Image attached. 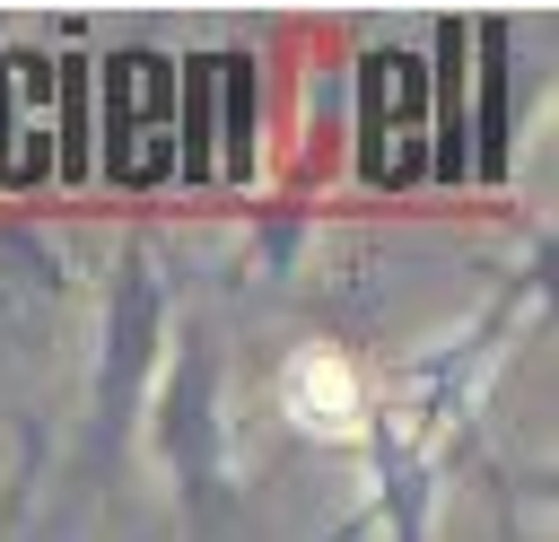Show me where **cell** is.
Segmentation results:
<instances>
[{
  "label": "cell",
  "mask_w": 559,
  "mask_h": 542,
  "mask_svg": "<svg viewBox=\"0 0 559 542\" xmlns=\"http://www.w3.org/2000/svg\"><path fill=\"white\" fill-rule=\"evenodd\" d=\"M175 61L166 52H114L105 61V131H96V175L105 184H157L175 175Z\"/></svg>",
  "instance_id": "277c9868"
},
{
  "label": "cell",
  "mask_w": 559,
  "mask_h": 542,
  "mask_svg": "<svg viewBox=\"0 0 559 542\" xmlns=\"http://www.w3.org/2000/svg\"><path fill=\"white\" fill-rule=\"evenodd\" d=\"M542 297H550V236H533L524 262H515L463 323H445L428 350L393 358V376L376 385V402H384L419 446H437L445 463H472V455H480V402H489L515 332L542 315Z\"/></svg>",
  "instance_id": "7a4b0ae2"
},
{
  "label": "cell",
  "mask_w": 559,
  "mask_h": 542,
  "mask_svg": "<svg viewBox=\"0 0 559 542\" xmlns=\"http://www.w3.org/2000/svg\"><path fill=\"white\" fill-rule=\"evenodd\" d=\"M52 297H61V254L35 227H0V358L35 350V323Z\"/></svg>",
  "instance_id": "9c48e42d"
},
{
  "label": "cell",
  "mask_w": 559,
  "mask_h": 542,
  "mask_svg": "<svg viewBox=\"0 0 559 542\" xmlns=\"http://www.w3.org/2000/svg\"><path fill=\"white\" fill-rule=\"evenodd\" d=\"M358 175L376 192L428 184V61L411 52L358 61Z\"/></svg>",
  "instance_id": "5b68a950"
},
{
  "label": "cell",
  "mask_w": 559,
  "mask_h": 542,
  "mask_svg": "<svg viewBox=\"0 0 559 542\" xmlns=\"http://www.w3.org/2000/svg\"><path fill=\"white\" fill-rule=\"evenodd\" d=\"M17 44L0 52V192H17Z\"/></svg>",
  "instance_id": "8fae6325"
},
{
  "label": "cell",
  "mask_w": 559,
  "mask_h": 542,
  "mask_svg": "<svg viewBox=\"0 0 559 542\" xmlns=\"http://www.w3.org/2000/svg\"><path fill=\"white\" fill-rule=\"evenodd\" d=\"M175 271L157 254L148 227H131L114 245L105 297H96V350H87V428H79V490L105 498L140 446L157 367H166V332H175Z\"/></svg>",
  "instance_id": "6da1fadb"
},
{
  "label": "cell",
  "mask_w": 559,
  "mask_h": 542,
  "mask_svg": "<svg viewBox=\"0 0 559 542\" xmlns=\"http://www.w3.org/2000/svg\"><path fill=\"white\" fill-rule=\"evenodd\" d=\"M472 26H437V61H428V175L463 184V149H472V70H463Z\"/></svg>",
  "instance_id": "30bf717a"
},
{
  "label": "cell",
  "mask_w": 559,
  "mask_h": 542,
  "mask_svg": "<svg viewBox=\"0 0 559 542\" xmlns=\"http://www.w3.org/2000/svg\"><path fill=\"white\" fill-rule=\"evenodd\" d=\"M358 463H367V507L358 516L384 525V542H437V507H445L454 463L437 446H419L384 402H376V420L358 437Z\"/></svg>",
  "instance_id": "8992f818"
},
{
  "label": "cell",
  "mask_w": 559,
  "mask_h": 542,
  "mask_svg": "<svg viewBox=\"0 0 559 542\" xmlns=\"http://www.w3.org/2000/svg\"><path fill=\"white\" fill-rule=\"evenodd\" d=\"M140 446L175 490V542H218L236 507V420H227V350L210 315H175Z\"/></svg>",
  "instance_id": "3957f363"
},
{
  "label": "cell",
  "mask_w": 559,
  "mask_h": 542,
  "mask_svg": "<svg viewBox=\"0 0 559 542\" xmlns=\"http://www.w3.org/2000/svg\"><path fill=\"white\" fill-rule=\"evenodd\" d=\"M271 393H280L288 437H306V446H349V455H358V437H367V420H376V376H367L341 341L288 350L280 376H271Z\"/></svg>",
  "instance_id": "52a82bcc"
},
{
  "label": "cell",
  "mask_w": 559,
  "mask_h": 542,
  "mask_svg": "<svg viewBox=\"0 0 559 542\" xmlns=\"http://www.w3.org/2000/svg\"><path fill=\"white\" fill-rule=\"evenodd\" d=\"M472 52L489 61V70H472L480 79V114H472V149H463V184H480V192H498L507 175H515V131H524V70H515V26H472Z\"/></svg>",
  "instance_id": "ba28073f"
}]
</instances>
